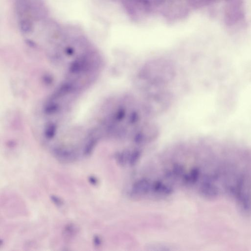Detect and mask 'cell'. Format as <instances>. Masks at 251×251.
I'll list each match as a JSON object with an SVG mask.
<instances>
[{
	"mask_svg": "<svg viewBox=\"0 0 251 251\" xmlns=\"http://www.w3.org/2000/svg\"><path fill=\"white\" fill-rule=\"evenodd\" d=\"M64 232L65 233H66L67 235L68 236H70L76 232V228L73 225L69 224L67 225L66 227L65 228Z\"/></svg>",
	"mask_w": 251,
	"mask_h": 251,
	"instance_id": "obj_5",
	"label": "cell"
},
{
	"mask_svg": "<svg viewBox=\"0 0 251 251\" xmlns=\"http://www.w3.org/2000/svg\"><path fill=\"white\" fill-rule=\"evenodd\" d=\"M173 75L174 70L170 63L165 60H157L147 65L139 77L145 85L160 86L167 84Z\"/></svg>",
	"mask_w": 251,
	"mask_h": 251,
	"instance_id": "obj_1",
	"label": "cell"
},
{
	"mask_svg": "<svg viewBox=\"0 0 251 251\" xmlns=\"http://www.w3.org/2000/svg\"><path fill=\"white\" fill-rule=\"evenodd\" d=\"M93 243H94V245H95V246H96V247H99L101 244V238H100L99 236H97V235L94 236L93 239Z\"/></svg>",
	"mask_w": 251,
	"mask_h": 251,
	"instance_id": "obj_7",
	"label": "cell"
},
{
	"mask_svg": "<svg viewBox=\"0 0 251 251\" xmlns=\"http://www.w3.org/2000/svg\"><path fill=\"white\" fill-rule=\"evenodd\" d=\"M131 2L134 3V4L139 6L140 7L144 9V10L148 11L151 7V4L150 0H131Z\"/></svg>",
	"mask_w": 251,
	"mask_h": 251,
	"instance_id": "obj_3",
	"label": "cell"
},
{
	"mask_svg": "<svg viewBox=\"0 0 251 251\" xmlns=\"http://www.w3.org/2000/svg\"><path fill=\"white\" fill-rule=\"evenodd\" d=\"M88 181H89V183L92 185L95 186L97 185L98 183V180L95 177L90 176L88 178Z\"/></svg>",
	"mask_w": 251,
	"mask_h": 251,
	"instance_id": "obj_6",
	"label": "cell"
},
{
	"mask_svg": "<svg viewBox=\"0 0 251 251\" xmlns=\"http://www.w3.org/2000/svg\"><path fill=\"white\" fill-rule=\"evenodd\" d=\"M50 199L51 201L57 207H60L64 204V202L60 197L55 195H52L50 196Z\"/></svg>",
	"mask_w": 251,
	"mask_h": 251,
	"instance_id": "obj_4",
	"label": "cell"
},
{
	"mask_svg": "<svg viewBox=\"0 0 251 251\" xmlns=\"http://www.w3.org/2000/svg\"><path fill=\"white\" fill-rule=\"evenodd\" d=\"M54 155L59 160L63 161H70L75 159L74 153L69 150L57 148L54 149Z\"/></svg>",
	"mask_w": 251,
	"mask_h": 251,
	"instance_id": "obj_2",
	"label": "cell"
}]
</instances>
